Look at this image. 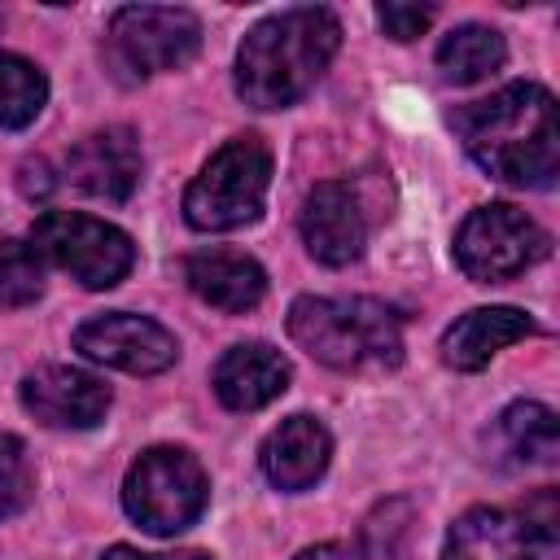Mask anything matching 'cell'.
Segmentation results:
<instances>
[{"label": "cell", "instance_id": "cell-2", "mask_svg": "<svg viewBox=\"0 0 560 560\" xmlns=\"http://www.w3.org/2000/svg\"><path fill=\"white\" fill-rule=\"evenodd\" d=\"M337 44L341 22L328 9H284L262 18L236 52V92L254 109H284L315 88Z\"/></svg>", "mask_w": 560, "mask_h": 560}, {"label": "cell", "instance_id": "cell-18", "mask_svg": "<svg viewBox=\"0 0 560 560\" xmlns=\"http://www.w3.org/2000/svg\"><path fill=\"white\" fill-rule=\"evenodd\" d=\"M508 57V44L494 26H481V22H464L455 26L442 44H438V70L451 79V83H477L486 74H494Z\"/></svg>", "mask_w": 560, "mask_h": 560}, {"label": "cell", "instance_id": "cell-8", "mask_svg": "<svg viewBox=\"0 0 560 560\" xmlns=\"http://www.w3.org/2000/svg\"><path fill=\"white\" fill-rule=\"evenodd\" d=\"M547 232L516 206H477L455 232V262L477 284H499L547 258Z\"/></svg>", "mask_w": 560, "mask_h": 560}, {"label": "cell", "instance_id": "cell-25", "mask_svg": "<svg viewBox=\"0 0 560 560\" xmlns=\"http://www.w3.org/2000/svg\"><path fill=\"white\" fill-rule=\"evenodd\" d=\"M101 560H210L206 551H136V547H109Z\"/></svg>", "mask_w": 560, "mask_h": 560}, {"label": "cell", "instance_id": "cell-26", "mask_svg": "<svg viewBox=\"0 0 560 560\" xmlns=\"http://www.w3.org/2000/svg\"><path fill=\"white\" fill-rule=\"evenodd\" d=\"M293 560H359V556L350 547H341V542H315V547L298 551Z\"/></svg>", "mask_w": 560, "mask_h": 560}, {"label": "cell", "instance_id": "cell-20", "mask_svg": "<svg viewBox=\"0 0 560 560\" xmlns=\"http://www.w3.org/2000/svg\"><path fill=\"white\" fill-rule=\"evenodd\" d=\"M44 101H48L44 74L18 52H0V127L18 131V127L35 122Z\"/></svg>", "mask_w": 560, "mask_h": 560}, {"label": "cell", "instance_id": "cell-10", "mask_svg": "<svg viewBox=\"0 0 560 560\" xmlns=\"http://www.w3.org/2000/svg\"><path fill=\"white\" fill-rule=\"evenodd\" d=\"M74 350L92 363L136 372V376H158L179 359L175 337L158 319L131 315V311H109V315H96V319L79 324Z\"/></svg>", "mask_w": 560, "mask_h": 560}, {"label": "cell", "instance_id": "cell-21", "mask_svg": "<svg viewBox=\"0 0 560 560\" xmlns=\"http://www.w3.org/2000/svg\"><path fill=\"white\" fill-rule=\"evenodd\" d=\"M39 293H44L39 249L18 236H0V306H26Z\"/></svg>", "mask_w": 560, "mask_h": 560}, {"label": "cell", "instance_id": "cell-15", "mask_svg": "<svg viewBox=\"0 0 560 560\" xmlns=\"http://www.w3.org/2000/svg\"><path fill=\"white\" fill-rule=\"evenodd\" d=\"M262 472L276 490H306L324 477L332 459V438L315 416H289L262 442Z\"/></svg>", "mask_w": 560, "mask_h": 560}, {"label": "cell", "instance_id": "cell-7", "mask_svg": "<svg viewBox=\"0 0 560 560\" xmlns=\"http://www.w3.org/2000/svg\"><path fill=\"white\" fill-rule=\"evenodd\" d=\"M31 245L39 258H52L61 271H70L83 289H114L136 262V245L122 228L74 210H44L31 228Z\"/></svg>", "mask_w": 560, "mask_h": 560}, {"label": "cell", "instance_id": "cell-24", "mask_svg": "<svg viewBox=\"0 0 560 560\" xmlns=\"http://www.w3.org/2000/svg\"><path fill=\"white\" fill-rule=\"evenodd\" d=\"M376 18H381V26H385L389 39H416V35L429 31L433 9L429 4H381Z\"/></svg>", "mask_w": 560, "mask_h": 560}, {"label": "cell", "instance_id": "cell-17", "mask_svg": "<svg viewBox=\"0 0 560 560\" xmlns=\"http://www.w3.org/2000/svg\"><path fill=\"white\" fill-rule=\"evenodd\" d=\"M184 280L188 289L228 311V315H241V311H254L267 293V271L249 258V254H236V249H201V254H188L184 262Z\"/></svg>", "mask_w": 560, "mask_h": 560}, {"label": "cell", "instance_id": "cell-19", "mask_svg": "<svg viewBox=\"0 0 560 560\" xmlns=\"http://www.w3.org/2000/svg\"><path fill=\"white\" fill-rule=\"evenodd\" d=\"M499 438L521 464H556L560 455V424L542 402H512L499 416Z\"/></svg>", "mask_w": 560, "mask_h": 560}, {"label": "cell", "instance_id": "cell-6", "mask_svg": "<svg viewBox=\"0 0 560 560\" xmlns=\"http://www.w3.org/2000/svg\"><path fill=\"white\" fill-rule=\"evenodd\" d=\"M201 48V22L171 4H127L109 18L105 57L122 79H149L179 70Z\"/></svg>", "mask_w": 560, "mask_h": 560}, {"label": "cell", "instance_id": "cell-13", "mask_svg": "<svg viewBox=\"0 0 560 560\" xmlns=\"http://www.w3.org/2000/svg\"><path fill=\"white\" fill-rule=\"evenodd\" d=\"M66 175L92 197L127 201L140 184V144L127 127L92 131L66 153Z\"/></svg>", "mask_w": 560, "mask_h": 560}, {"label": "cell", "instance_id": "cell-3", "mask_svg": "<svg viewBox=\"0 0 560 560\" xmlns=\"http://www.w3.org/2000/svg\"><path fill=\"white\" fill-rule=\"evenodd\" d=\"M289 337L337 372L394 368L402 359V324L376 298H298L289 306Z\"/></svg>", "mask_w": 560, "mask_h": 560}, {"label": "cell", "instance_id": "cell-1", "mask_svg": "<svg viewBox=\"0 0 560 560\" xmlns=\"http://www.w3.org/2000/svg\"><path fill=\"white\" fill-rule=\"evenodd\" d=\"M464 149L481 171L516 188H551L560 171V114L556 96L538 83H508L486 101L451 114Z\"/></svg>", "mask_w": 560, "mask_h": 560}, {"label": "cell", "instance_id": "cell-16", "mask_svg": "<svg viewBox=\"0 0 560 560\" xmlns=\"http://www.w3.org/2000/svg\"><path fill=\"white\" fill-rule=\"evenodd\" d=\"M538 324L516 311V306H477L468 315H459L446 332H442V359L455 368V372H477L486 368L503 346L512 341H525L534 337Z\"/></svg>", "mask_w": 560, "mask_h": 560}, {"label": "cell", "instance_id": "cell-5", "mask_svg": "<svg viewBox=\"0 0 560 560\" xmlns=\"http://www.w3.org/2000/svg\"><path fill=\"white\" fill-rule=\"evenodd\" d=\"M206 499H210L206 468L184 446H149L127 468V481H122L127 516L158 538L188 529L206 512Z\"/></svg>", "mask_w": 560, "mask_h": 560}, {"label": "cell", "instance_id": "cell-12", "mask_svg": "<svg viewBox=\"0 0 560 560\" xmlns=\"http://www.w3.org/2000/svg\"><path fill=\"white\" fill-rule=\"evenodd\" d=\"M22 407L48 429H92L109 411V385L83 368L44 363L22 376Z\"/></svg>", "mask_w": 560, "mask_h": 560}, {"label": "cell", "instance_id": "cell-9", "mask_svg": "<svg viewBox=\"0 0 560 560\" xmlns=\"http://www.w3.org/2000/svg\"><path fill=\"white\" fill-rule=\"evenodd\" d=\"M442 560H560V538L551 521L503 508H468L446 529Z\"/></svg>", "mask_w": 560, "mask_h": 560}, {"label": "cell", "instance_id": "cell-4", "mask_svg": "<svg viewBox=\"0 0 560 560\" xmlns=\"http://www.w3.org/2000/svg\"><path fill=\"white\" fill-rule=\"evenodd\" d=\"M271 184V153L254 136L228 140L184 192V219L197 232H232L262 214Z\"/></svg>", "mask_w": 560, "mask_h": 560}, {"label": "cell", "instance_id": "cell-11", "mask_svg": "<svg viewBox=\"0 0 560 560\" xmlns=\"http://www.w3.org/2000/svg\"><path fill=\"white\" fill-rule=\"evenodd\" d=\"M298 228H302L306 254L324 267H350L368 245V214H363L354 184L346 179L315 184L302 201Z\"/></svg>", "mask_w": 560, "mask_h": 560}, {"label": "cell", "instance_id": "cell-14", "mask_svg": "<svg viewBox=\"0 0 560 560\" xmlns=\"http://www.w3.org/2000/svg\"><path fill=\"white\" fill-rule=\"evenodd\" d=\"M210 385L228 411H258L289 389V359L267 341H245L214 363Z\"/></svg>", "mask_w": 560, "mask_h": 560}, {"label": "cell", "instance_id": "cell-23", "mask_svg": "<svg viewBox=\"0 0 560 560\" xmlns=\"http://www.w3.org/2000/svg\"><path fill=\"white\" fill-rule=\"evenodd\" d=\"M31 490H35V472L26 446L13 433H0V521L18 516L31 503Z\"/></svg>", "mask_w": 560, "mask_h": 560}, {"label": "cell", "instance_id": "cell-22", "mask_svg": "<svg viewBox=\"0 0 560 560\" xmlns=\"http://www.w3.org/2000/svg\"><path fill=\"white\" fill-rule=\"evenodd\" d=\"M363 538H368V551L376 560H411V538H416V512H411V503L407 499L381 503L368 516Z\"/></svg>", "mask_w": 560, "mask_h": 560}]
</instances>
